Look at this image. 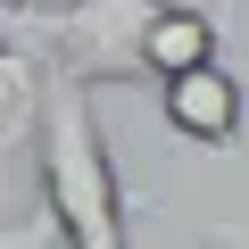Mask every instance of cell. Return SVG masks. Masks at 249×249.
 <instances>
[{"label": "cell", "instance_id": "7a4b0ae2", "mask_svg": "<svg viewBox=\"0 0 249 249\" xmlns=\"http://www.w3.org/2000/svg\"><path fill=\"white\" fill-rule=\"evenodd\" d=\"M158 0H67V9H9V34L50 58L67 83H150L142 75V34Z\"/></svg>", "mask_w": 249, "mask_h": 249}, {"label": "cell", "instance_id": "6da1fadb", "mask_svg": "<svg viewBox=\"0 0 249 249\" xmlns=\"http://www.w3.org/2000/svg\"><path fill=\"white\" fill-rule=\"evenodd\" d=\"M34 158H42V216L58 224L67 249H133V191H124L116 150L100 133L91 83L50 75L42 124H34Z\"/></svg>", "mask_w": 249, "mask_h": 249}, {"label": "cell", "instance_id": "52a82bcc", "mask_svg": "<svg viewBox=\"0 0 249 249\" xmlns=\"http://www.w3.org/2000/svg\"><path fill=\"white\" fill-rule=\"evenodd\" d=\"M9 9H67V0H9Z\"/></svg>", "mask_w": 249, "mask_h": 249}, {"label": "cell", "instance_id": "9c48e42d", "mask_svg": "<svg viewBox=\"0 0 249 249\" xmlns=\"http://www.w3.org/2000/svg\"><path fill=\"white\" fill-rule=\"evenodd\" d=\"M0 9H9V0H0ZM0 34H9V25H0Z\"/></svg>", "mask_w": 249, "mask_h": 249}, {"label": "cell", "instance_id": "8992f818", "mask_svg": "<svg viewBox=\"0 0 249 249\" xmlns=\"http://www.w3.org/2000/svg\"><path fill=\"white\" fill-rule=\"evenodd\" d=\"M0 249H67V241H58V224L42 216V224H0Z\"/></svg>", "mask_w": 249, "mask_h": 249}, {"label": "cell", "instance_id": "ba28073f", "mask_svg": "<svg viewBox=\"0 0 249 249\" xmlns=\"http://www.w3.org/2000/svg\"><path fill=\"white\" fill-rule=\"evenodd\" d=\"M208 249H241V241H208Z\"/></svg>", "mask_w": 249, "mask_h": 249}, {"label": "cell", "instance_id": "30bf717a", "mask_svg": "<svg viewBox=\"0 0 249 249\" xmlns=\"http://www.w3.org/2000/svg\"><path fill=\"white\" fill-rule=\"evenodd\" d=\"M216 9H232V0H216Z\"/></svg>", "mask_w": 249, "mask_h": 249}, {"label": "cell", "instance_id": "5b68a950", "mask_svg": "<svg viewBox=\"0 0 249 249\" xmlns=\"http://www.w3.org/2000/svg\"><path fill=\"white\" fill-rule=\"evenodd\" d=\"M42 100H50V58L34 42H17V34H0V158L17 142H34Z\"/></svg>", "mask_w": 249, "mask_h": 249}, {"label": "cell", "instance_id": "3957f363", "mask_svg": "<svg viewBox=\"0 0 249 249\" xmlns=\"http://www.w3.org/2000/svg\"><path fill=\"white\" fill-rule=\"evenodd\" d=\"M150 91H158V124L175 142H191V150H232L241 124H249V83L224 58H199L183 75H158Z\"/></svg>", "mask_w": 249, "mask_h": 249}, {"label": "cell", "instance_id": "277c9868", "mask_svg": "<svg viewBox=\"0 0 249 249\" xmlns=\"http://www.w3.org/2000/svg\"><path fill=\"white\" fill-rule=\"evenodd\" d=\"M216 17H224L216 0H158V17L142 34V75L158 83V75H183V67L216 58V34H224Z\"/></svg>", "mask_w": 249, "mask_h": 249}]
</instances>
